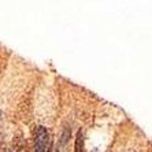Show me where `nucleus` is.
Wrapping results in <instances>:
<instances>
[{
	"label": "nucleus",
	"instance_id": "1",
	"mask_svg": "<svg viewBox=\"0 0 152 152\" xmlns=\"http://www.w3.org/2000/svg\"><path fill=\"white\" fill-rule=\"evenodd\" d=\"M50 133L44 126H39L34 132V152H48Z\"/></svg>",
	"mask_w": 152,
	"mask_h": 152
},
{
	"label": "nucleus",
	"instance_id": "2",
	"mask_svg": "<svg viewBox=\"0 0 152 152\" xmlns=\"http://www.w3.org/2000/svg\"><path fill=\"white\" fill-rule=\"evenodd\" d=\"M69 140H70V129L64 127L62 134H60L59 141H58L56 152H66V148H67V145H69Z\"/></svg>",
	"mask_w": 152,
	"mask_h": 152
},
{
	"label": "nucleus",
	"instance_id": "3",
	"mask_svg": "<svg viewBox=\"0 0 152 152\" xmlns=\"http://www.w3.org/2000/svg\"><path fill=\"white\" fill-rule=\"evenodd\" d=\"M82 148H84V138H82V134L78 133L77 142H75V152H82Z\"/></svg>",
	"mask_w": 152,
	"mask_h": 152
}]
</instances>
